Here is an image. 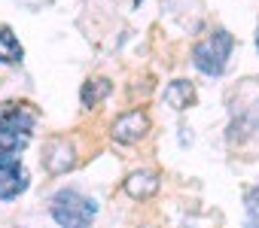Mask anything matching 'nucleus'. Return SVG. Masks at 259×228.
<instances>
[{
    "mask_svg": "<svg viewBox=\"0 0 259 228\" xmlns=\"http://www.w3.org/2000/svg\"><path fill=\"white\" fill-rule=\"evenodd\" d=\"M110 91H113V82H110V79H104V76L89 79V82L82 85V91H79V103H82L85 109H92V106H98Z\"/></svg>",
    "mask_w": 259,
    "mask_h": 228,
    "instance_id": "obj_8",
    "label": "nucleus"
},
{
    "mask_svg": "<svg viewBox=\"0 0 259 228\" xmlns=\"http://www.w3.org/2000/svg\"><path fill=\"white\" fill-rule=\"evenodd\" d=\"M235 49V37L229 31H213L207 40H201L192 49V64L204 76H220L229 64V55Z\"/></svg>",
    "mask_w": 259,
    "mask_h": 228,
    "instance_id": "obj_2",
    "label": "nucleus"
},
{
    "mask_svg": "<svg viewBox=\"0 0 259 228\" xmlns=\"http://www.w3.org/2000/svg\"><path fill=\"white\" fill-rule=\"evenodd\" d=\"M28 186L31 177L22 167V158L13 152H0V201H16Z\"/></svg>",
    "mask_w": 259,
    "mask_h": 228,
    "instance_id": "obj_3",
    "label": "nucleus"
},
{
    "mask_svg": "<svg viewBox=\"0 0 259 228\" xmlns=\"http://www.w3.org/2000/svg\"><path fill=\"white\" fill-rule=\"evenodd\" d=\"M22 58H25V49L19 37L10 28H0V64H19Z\"/></svg>",
    "mask_w": 259,
    "mask_h": 228,
    "instance_id": "obj_9",
    "label": "nucleus"
},
{
    "mask_svg": "<svg viewBox=\"0 0 259 228\" xmlns=\"http://www.w3.org/2000/svg\"><path fill=\"white\" fill-rule=\"evenodd\" d=\"M49 213L61 228H89L92 219L98 216V201L79 195L76 189H61L52 195Z\"/></svg>",
    "mask_w": 259,
    "mask_h": 228,
    "instance_id": "obj_1",
    "label": "nucleus"
},
{
    "mask_svg": "<svg viewBox=\"0 0 259 228\" xmlns=\"http://www.w3.org/2000/svg\"><path fill=\"white\" fill-rule=\"evenodd\" d=\"M247 125H250V128H259V100H256V106L247 112Z\"/></svg>",
    "mask_w": 259,
    "mask_h": 228,
    "instance_id": "obj_12",
    "label": "nucleus"
},
{
    "mask_svg": "<svg viewBox=\"0 0 259 228\" xmlns=\"http://www.w3.org/2000/svg\"><path fill=\"white\" fill-rule=\"evenodd\" d=\"M147 131H150V116L144 109H128V112H122V116L113 122V140L116 143H138V140H144L147 137Z\"/></svg>",
    "mask_w": 259,
    "mask_h": 228,
    "instance_id": "obj_4",
    "label": "nucleus"
},
{
    "mask_svg": "<svg viewBox=\"0 0 259 228\" xmlns=\"http://www.w3.org/2000/svg\"><path fill=\"white\" fill-rule=\"evenodd\" d=\"M31 143V134L25 131H7V128H0V152H13L19 155L25 146Z\"/></svg>",
    "mask_w": 259,
    "mask_h": 228,
    "instance_id": "obj_10",
    "label": "nucleus"
},
{
    "mask_svg": "<svg viewBox=\"0 0 259 228\" xmlns=\"http://www.w3.org/2000/svg\"><path fill=\"white\" fill-rule=\"evenodd\" d=\"M244 210H247L244 225H247V228H259V186L244 195Z\"/></svg>",
    "mask_w": 259,
    "mask_h": 228,
    "instance_id": "obj_11",
    "label": "nucleus"
},
{
    "mask_svg": "<svg viewBox=\"0 0 259 228\" xmlns=\"http://www.w3.org/2000/svg\"><path fill=\"white\" fill-rule=\"evenodd\" d=\"M43 164H46V170L52 174V177H58V174H67L73 164H76V149H73V143H67V140H49V146H46V152H43Z\"/></svg>",
    "mask_w": 259,
    "mask_h": 228,
    "instance_id": "obj_5",
    "label": "nucleus"
},
{
    "mask_svg": "<svg viewBox=\"0 0 259 228\" xmlns=\"http://www.w3.org/2000/svg\"><path fill=\"white\" fill-rule=\"evenodd\" d=\"M256 49H259V34H256Z\"/></svg>",
    "mask_w": 259,
    "mask_h": 228,
    "instance_id": "obj_13",
    "label": "nucleus"
},
{
    "mask_svg": "<svg viewBox=\"0 0 259 228\" xmlns=\"http://www.w3.org/2000/svg\"><path fill=\"white\" fill-rule=\"evenodd\" d=\"M192 100H195V88H192V82H186V79H174V82L165 85V103H168V106H174V109H186V106H192Z\"/></svg>",
    "mask_w": 259,
    "mask_h": 228,
    "instance_id": "obj_7",
    "label": "nucleus"
},
{
    "mask_svg": "<svg viewBox=\"0 0 259 228\" xmlns=\"http://www.w3.org/2000/svg\"><path fill=\"white\" fill-rule=\"evenodd\" d=\"M159 177L153 174V170H138V174H132L125 180V195L128 198H135V201H147V198H153L156 192H159Z\"/></svg>",
    "mask_w": 259,
    "mask_h": 228,
    "instance_id": "obj_6",
    "label": "nucleus"
}]
</instances>
